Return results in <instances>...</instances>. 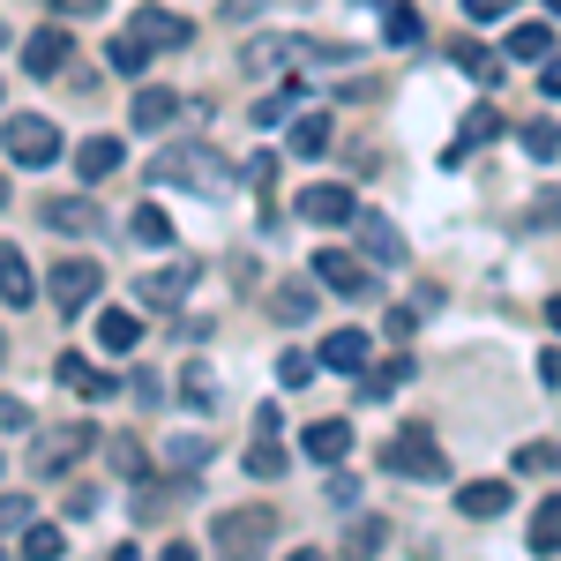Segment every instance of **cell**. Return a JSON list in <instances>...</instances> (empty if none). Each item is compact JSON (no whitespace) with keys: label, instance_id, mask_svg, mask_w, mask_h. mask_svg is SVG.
Wrapping results in <instances>:
<instances>
[{"label":"cell","instance_id":"9c48e42d","mask_svg":"<svg viewBox=\"0 0 561 561\" xmlns=\"http://www.w3.org/2000/svg\"><path fill=\"white\" fill-rule=\"evenodd\" d=\"M502 128H510V121H502L494 105H472V113L457 121V142L442 150V165H465V158H472V150H486V142H494V135H502Z\"/></svg>","mask_w":561,"mask_h":561},{"label":"cell","instance_id":"ac0fdd59","mask_svg":"<svg viewBox=\"0 0 561 561\" xmlns=\"http://www.w3.org/2000/svg\"><path fill=\"white\" fill-rule=\"evenodd\" d=\"M135 31H142V38L158 45V53H173V45H187V38H195V31L180 23L173 8H135Z\"/></svg>","mask_w":561,"mask_h":561},{"label":"cell","instance_id":"cb8c5ba5","mask_svg":"<svg viewBox=\"0 0 561 561\" xmlns=\"http://www.w3.org/2000/svg\"><path fill=\"white\" fill-rule=\"evenodd\" d=\"M330 135H337L330 113H300V121H293V158H322V150H330Z\"/></svg>","mask_w":561,"mask_h":561},{"label":"cell","instance_id":"5bb4252c","mask_svg":"<svg viewBox=\"0 0 561 561\" xmlns=\"http://www.w3.org/2000/svg\"><path fill=\"white\" fill-rule=\"evenodd\" d=\"M367 359H375L367 330H330V345H322V367H337V375H367Z\"/></svg>","mask_w":561,"mask_h":561},{"label":"cell","instance_id":"f6af8a7d","mask_svg":"<svg viewBox=\"0 0 561 561\" xmlns=\"http://www.w3.org/2000/svg\"><path fill=\"white\" fill-rule=\"evenodd\" d=\"M68 517H76V524L98 517V486H76V494H68Z\"/></svg>","mask_w":561,"mask_h":561},{"label":"cell","instance_id":"484cf974","mask_svg":"<svg viewBox=\"0 0 561 561\" xmlns=\"http://www.w3.org/2000/svg\"><path fill=\"white\" fill-rule=\"evenodd\" d=\"M510 60H554V31L547 23H517L510 31Z\"/></svg>","mask_w":561,"mask_h":561},{"label":"cell","instance_id":"d6986e66","mask_svg":"<svg viewBox=\"0 0 561 561\" xmlns=\"http://www.w3.org/2000/svg\"><path fill=\"white\" fill-rule=\"evenodd\" d=\"M76 173L90 180H105V173H121V135H90V142H76Z\"/></svg>","mask_w":561,"mask_h":561},{"label":"cell","instance_id":"ee69618b","mask_svg":"<svg viewBox=\"0 0 561 561\" xmlns=\"http://www.w3.org/2000/svg\"><path fill=\"white\" fill-rule=\"evenodd\" d=\"M0 524H8V531H23V524H31V502H23V494H8V502H0Z\"/></svg>","mask_w":561,"mask_h":561},{"label":"cell","instance_id":"9a60e30c","mask_svg":"<svg viewBox=\"0 0 561 561\" xmlns=\"http://www.w3.org/2000/svg\"><path fill=\"white\" fill-rule=\"evenodd\" d=\"M45 225L53 232H98V195H53L45 203Z\"/></svg>","mask_w":561,"mask_h":561},{"label":"cell","instance_id":"816d5d0a","mask_svg":"<svg viewBox=\"0 0 561 561\" xmlns=\"http://www.w3.org/2000/svg\"><path fill=\"white\" fill-rule=\"evenodd\" d=\"M547 8H554V15H561V0H547Z\"/></svg>","mask_w":561,"mask_h":561},{"label":"cell","instance_id":"7402d4cb","mask_svg":"<svg viewBox=\"0 0 561 561\" xmlns=\"http://www.w3.org/2000/svg\"><path fill=\"white\" fill-rule=\"evenodd\" d=\"M524 547H531V554H561V494H547V502L531 510V531H524Z\"/></svg>","mask_w":561,"mask_h":561},{"label":"cell","instance_id":"e0dca14e","mask_svg":"<svg viewBox=\"0 0 561 561\" xmlns=\"http://www.w3.org/2000/svg\"><path fill=\"white\" fill-rule=\"evenodd\" d=\"M173 113H180V98H173V90H158V83H150V90H135V98H128V121H135L142 135H158L165 121H173Z\"/></svg>","mask_w":561,"mask_h":561},{"label":"cell","instance_id":"74e56055","mask_svg":"<svg viewBox=\"0 0 561 561\" xmlns=\"http://www.w3.org/2000/svg\"><path fill=\"white\" fill-rule=\"evenodd\" d=\"M382 38H389V45H420V15H412L404 0H397V8L382 15Z\"/></svg>","mask_w":561,"mask_h":561},{"label":"cell","instance_id":"4dcf8cb0","mask_svg":"<svg viewBox=\"0 0 561 561\" xmlns=\"http://www.w3.org/2000/svg\"><path fill=\"white\" fill-rule=\"evenodd\" d=\"M135 240H142V248H173V217L158 210V203H142V210H135V225H128Z\"/></svg>","mask_w":561,"mask_h":561},{"label":"cell","instance_id":"3957f363","mask_svg":"<svg viewBox=\"0 0 561 561\" xmlns=\"http://www.w3.org/2000/svg\"><path fill=\"white\" fill-rule=\"evenodd\" d=\"M382 472H397V479H442V472H449V457H442V442H434L427 427H404V434H389Z\"/></svg>","mask_w":561,"mask_h":561},{"label":"cell","instance_id":"8992f818","mask_svg":"<svg viewBox=\"0 0 561 561\" xmlns=\"http://www.w3.org/2000/svg\"><path fill=\"white\" fill-rule=\"evenodd\" d=\"M195 277H203V262H195V255H173L165 270H150V277H142V307H150V314H173V307L195 293Z\"/></svg>","mask_w":561,"mask_h":561},{"label":"cell","instance_id":"f907efd6","mask_svg":"<svg viewBox=\"0 0 561 561\" xmlns=\"http://www.w3.org/2000/svg\"><path fill=\"white\" fill-rule=\"evenodd\" d=\"M547 322H554V330H561V293H554V300H547Z\"/></svg>","mask_w":561,"mask_h":561},{"label":"cell","instance_id":"83f0119b","mask_svg":"<svg viewBox=\"0 0 561 561\" xmlns=\"http://www.w3.org/2000/svg\"><path fill=\"white\" fill-rule=\"evenodd\" d=\"M449 60H457L472 83H494V53H486L479 38H449Z\"/></svg>","mask_w":561,"mask_h":561},{"label":"cell","instance_id":"e575fe53","mask_svg":"<svg viewBox=\"0 0 561 561\" xmlns=\"http://www.w3.org/2000/svg\"><path fill=\"white\" fill-rule=\"evenodd\" d=\"M15 547H23V554H38V561H53L68 539H60V524H23V531H15Z\"/></svg>","mask_w":561,"mask_h":561},{"label":"cell","instance_id":"4fadbf2b","mask_svg":"<svg viewBox=\"0 0 561 561\" xmlns=\"http://www.w3.org/2000/svg\"><path fill=\"white\" fill-rule=\"evenodd\" d=\"M53 375H60V382L76 389V397H90V404H105V397H121V382H113V375H98V367H90L83 352H60V367H53Z\"/></svg>","mask_w":561,"mask_h":561},{"label":"cell","instance_id":"f35d334b","mask_svg":"<svg viewBox=\"0 0 561 561\" xmlns=\"http://www.w3.org/2000/svg\"><path fill=\"white\" fill-rule=\"evenodd\" d=\"M314 367H322L314 352H285V359H277V382H285V389H307V382H314Z\"/></svg>","mask_w":561,"mask_h":561},{"label":"cell","instance_id":"603a6c76","mask_svg":"<svg viewBox=\"0 0 561 561\" xmlns=\"http://www.w3.org/2000/svg\"><path fill=\"white\" fill-rule=\"evenodd\" d=\"M0 293H8V307H15V314L38 300V285H31V262L15 255V248H0Z\"/></svg>","mask_w":561,"mask_h":561},{"label":"cell","instance_id":"30bf717a","mask_svg":"<svg viewBox=\"0 0 561 561\" xmlns=\"http://www.w3.org/2000/svg\"><path fill=\"white\" fill-rule=\"evenodd\" d=\"M314 285H330V293H345V300H367V293H375V277H367L352 255H337V248L314 255Z\"/></svg>","mask_w":561,"mask_h":561},{"label":"cell","instance_id":"44dd1931","mask_svg":"<svg viewBox=\"0 0 561 561\" xmlns=\"http://www.w3.org/2000/svg\"><path fill=\"white\" fill-rule=\"evenodd\" d=\"M98 345H105V352H135V345H142V314L105 307V314H98Z\"/></svg>","mask_w":561,"mask_h":561},{"label":"cell","instance_id":"8fae6325","mask_svg":"<svg viewBox=\"0 0 561 561\" xmlns=\"http://www.w3.org/2000/svg\"><path fill=\"white\" fill-rule=\"evenodd\" d=\"M345 449H352L345 420H314V427L300 434V457H307V465H322V472H330V465H345Z\"/></svg>","mask_w":561,"mask_h":561},{"label":"cell","instance_id":"f546056e","mask_svg":"<svg viewBox=\"0 0 561 561\" xmlns=\"http://www.w3.org/2000/svg\"><path fill=\"white\" fill-rule=\"evenodd\" d=\"M285 60H307V45H293V38H255L248 45V68H285Z\"/></svg>","mask_w":561,"mask_h":561},{"label":"cell","instance_id":"d4e9b609","mask_svg":"<svg viewBox=\"0 0 561 561\" xmlns=\"http://www.w3.org/2000/svg\"><path fill=\"white\" fill-rule=\"evenodd\" d=\"M150 53H158V45L142 38V31H121V38L105 45V60H113L121 76H142V68H150Z\"/></svg>","mask_w":561,"mask_h":561},{"label":"cell","instance_id":"7dc6e473","mask_svg":"<svg viewBox=\"0 0 561 561\" xmlns=\"http://www.w3.org/2000/svg\"><path fill=\"white\" fill-rule=\"evenodd\" d=\"M248 180H255V187H270V180H277V158H270V150H262V158H248Z\"/></svg>","mask_w":561,"mask_h":561},{"label":"cell","instance_id":"7a4b0ae2","mask_svg":"<svg viewBox=\"0 0 561 561\" xmlns=\"http://www.w3.org/2000/svg\"><path fill=\"white\" fill-rule=\"evenodd\" d=\"M150 180H158V187H195V195H210L217 180H225V158H217L210 142H173V150L150 158Z\"/></svg>","mask_w":561,"mask_h":561},{"label":"cell","instance_id":"ffe728a7","mask_svg":"<svg viewBox=\"0 0 561 561\" xmlns=\"http://www.w3.org/2000/svg\"><path fill=\"white\" fill-rule=\"evenodd\" d=\"M457 510H465V517H502V510H510V479H472V486H465V494H457Z\"/></svg>","mask_w":561,"mask_h":561},{"label":"cell","instance_id":"ab89813d","mask_svg":"<svg viewBox=\"0 0 561 561\" xmlns=\"http://www.w3.org/2000/svg\"><path fill=\"white\" fill-rule=\"evenodd\" d=\"M105 457H113V472H142V442H135V434H113Z\"/></svg>","mask_w":561,"mask_h":561},{"label":"cell","instance_id":"1f68e13d","mask_svg":"<svg viewBox=\"0 0 561 561\" xmlns=\"http://www.w3.org/2000/svg\"><path fill=\"white\" fill-rule=\"evenodd\" d=\"M300 76H293V83H285V90H270V98H262V105H255V128H277V121H293V105H300Z\"/></svg>","mask_w":561,"mask_h":561},{"label":"cell","instance_id":"277c9868","mask_svg":"<svg viewBox=\"0 0 561 561\" xmlns=\"http://www.w3.org/2000/svg\"><path fill=\"white\" fill-rule=\"evenodd\" d=\"M98 293H105V270H98L90 255H68L60 270H53V277H45V300L60 307V314H83Z\"/></svg>","mask_w":561,"mask_h":561},{"label":"cell","instance_id":"ba28073f","mask_svg":"<svg viewBox=\"0 0 561 561\" xmlns=\"http://www.w3.org/2000/svg\"><path fill=\"white\" fill-rule=\"evenodd\" d=\"M90 442H98V427H53L38 449H31V479H60L90 449Z\"/></svg>","mask_w":561,"mask_h":561},{"label":"cell","instance_id":"c3c4849f","mask_svg":"<svg viewBox=\"0 0 561 561\" xmlns=\"http://www.w3.org/2000/svg\"><path fill=\"white\" fill-rule=\"evenodd\" d=\"M539 382L561 389V345H554V352H539Z\"/></svg>","mask_w":561,"mask_h":561},{"label":"cell","instance_id":"d6a6232c","mask_svg":"<svg viewBox=\"0 0 561 561\" xmlns=\"http://www.w3.org/2000/svg\"><path fill=\"white\" fill-rule=\"evenodd\" d=\"M180 404H187V412H217V382H210V367H187V375H180Z\"/></svg>","mask_w":561,"mask_h":561},{"label":"cell","instance_id":"d590c367","mask_svg":"<svg viewBox=\"0 0 561 561\" xmlns=\"http://www.w3.org/2000/svg\"><path fill=\"white\" fill-rule=\"evenodd\" d=\"M524 158H539V165H554V158H561V128H554V121H531V128H524Z\"/></svg>","mask_w":561,"mask_h":561},{"label":"cell","instance_id":"8d00e7d4","mask_svg":"<svg viewBox=\"0 0 561 561\" xmlns=\"http://www.w3.org/2000/svg\"><path fill=\"white\" fill-rule=\"evenodd\" d=\"M210 465V434H180L173 442V472H203Z\"/></svg>","mask_w":561,"mask_h":561},{"label":"cell","instance_id":"7c38bea8","mask_svg":"<svg viewBox=\"0 0 561 561\" xmlns=\"http://www.w3.org/2000/svg\"><path fill=\"white\" fill-rule=\"evenodd\" d=\"M68 53H76L68 31H31V38H23V76H60Z\"/></svg>","mask_w":561,"mask_h":561},{"label":"cell","instance_id":"5b68a950","mask_svg":"<svg viewBox=\"0 0 561 561\" xmlns=\"http://www.w3.org/2000/svg\"><path fill=\"white\" fill-rule=\"evenodd\" d=\"M300 225H322V232H337V225H359V203H352V187H337V180H314V187H300Z\"/></svg>","mask_w":561,"mask_h":561},{"label":"cell","instance_id":"836d02e7","mask_svg":"<svg viewBox=\"0 0 561 561\" xmlns=\"http://www.w3.org/2000/svg\"><path fill=\"white\" fill-rule=\"evenodd\" d=\"M412 375H420V367H412V359H404V352H397V359H389V367H375V375H367V382H359V397H389V389H404V382H412Z\"/></svg>","mask_w":561,"mask_h":561},{"label":"cell","instance_id":"681fc988","mask_svg":"<svg viewBox=\"0 0 561 561\" xmlns=\"http://www.w3.org/2000/svg\"><path fill=\"white\" fill-rule=\"evenodd\" d=\"M539 90H547V98H561V60H547V76H539Z\"/></svg>","mask_w":561,"mask_h":561},{"label":"cell","instance_id":"7bdbcfd3","mask_svg":"<svg viewBox=\"0 0 561 561\" xmlns=\"http://www.w3.org/2000/svg\"><path fill=\"white\" fill-rule=\"evenodd\" d=\"M0 427H8V434H31V412H23V397H8V404H0Z\"/></svg>","mask_w":561,"mask_h":561},{"label":"cell","instance_id":"bcb514c9","mask_svg":"<svg viewBox=\"0 0 561 561\" xmlns=\"http://www.w3.org/2000/svg\"><path fill=\"white\" fill-rule=\"evenodd\" d=\"M45 8H53V15H68V23H76V15H98V8H105V0H45Z\"/></svg>","mask_w":561,"mask_h":561},{"label":"cell","instance_id":"52a82bcc","mask_svg":"<svg viewBox=\"0 0 561 561\" xmlns=\"http://www.w3.org/2000/svg\"><path fill=\"white\" fill-rule=\"evenodd\" d=\"M8 158L31 165V173L53 165V158H60V128H53V121H31V113H15V121H8Z\"/></svg>","mask_w":561,"mask_h":561},{"label":"cell","instance_id":"2e32d148","mask_svg":"<svg viewBox=\"0 0 561 561\" xmlns=\"http://www.w3.org/2000/svg\"><path fill=\"white\" fill-rule=\"evenodd\" d=\"M359 248H367V262H404V232H397L389 217L359 210Z\"/></svg>","mask_w":561,"mask_h":561},{"label":"cell","instance_id":"f1b7e54d","mask_svg":"<svg viewBox=\"0 0 561 561\" xmlns=\"http://www.w3.org/2000/svg\"><path fill=\"white\" fill-rule=\"evenodd\" d=\"M285 465H293L285 442H277V434H255V449H248V479H277Z\"/></svg>","mask_w":561,"mask_h":561},{"label":"cell","instance_id":"6da1fadb","mask_svg":"<svg viewBox=\"0 0 561 561\" xmlns=\"http://www.w3.org/2000/svg\"><path fill=\"white\" fill-rule=\"evenodd\" d=\"M277 539V510L248 502V510H217L210 517V554H270Z\"/></svg>","mask_w":561,"mask_h":561},{"label":"cell","instance_id":"b9f144b4","mask_svg":"<svg viewBox=\"0 0 561 561\" xmlns=\"http://www.w3.org/2000/svg\"><path fill=\"white\" fill-rule=\"evenodd\" d=\"M322 494H330V510H352V502H359V486H352L345 472H330V486H322Z\"/></svg>","mask_w":561,"mask_h":561},{"label":"cell","instance_id":"f5cc1de1","mask_svg":"<svg viewBox=\"0 0 561 561\" xmlns=\"http://www.w3.org/2000/svg\"><path fill=\"white\" fill-rule=\"evenodd\" d=\"M293 8H307V0H293Z\"/></svg>","mask_w":561,"mask_h":561},{"label":"cell","instance_id":"4316f807","mask_svg":"<svg viewBox=\"0 0 561 561\" xmlns=\"http://www.w3.org/2000/svg\"><path fill=\"white\" fill-rule=\"evenodd\" d=\"M270 314H277L285 330H300L307 314H314V293H307V285H277V293H270Z\"/></svg>","mask_w":561,"mask_h":561},{"label":"cell","instance_id":"60d3db41","mask_svg":"<svg viewBox=\"0 0 561 561\" xmlns=\"http://www.w3.org/2000/svg\"><path fill=\"white\" fill-rule=\"evenodd\" d=\"M465 15L472 23H502V15H517V0H465Z\"/></svg>","mask_w":561,"mask_h":561}]
</instances>
